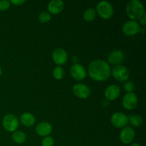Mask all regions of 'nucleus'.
Instances as JSON below:
<instances>
[{
    "label": "nucleus",
    "mask_w": 146,
    "mask_h": 146,
    "mask_svg": "<svg viewBox=\"0 0 146 146\" xmlns=\"http://www.w3.org/2000/svg\"><path fill=\"white\" fill-rule=\"evenodd\" d=\"M52 74H53V76H54L56 79L60 80L61 79V78H64L65 72H64V70L62 67L57 66L53 70Z\"/></svg>",
    "instance_id": "nucleus-21"
},
{
    "label": "nucleus",
    "mask_w": 146,
    "mask_h": 146,
    "mask_svg": "<svg viewBox=\"0 0 146 146\" xmlns=\"http://www.w3.org/2000/svg\"><path fill=\"white\" fill-rule=\"evenodd\" d=\"M73 92L80 98H87L90 95L89 87L84 84H76L73 86Z\"/></svg>",
    "instance_id": "nucleus-12"
},
{
    "label": "nucleus",
    "mask_w": 146,
    "mask_h": 146,
    "mask_svg": "<svg viewBox=\"0 0 146 146\" xmlns=\"http://www.w3.org/2000/svg\"><path fill=\"white\" fill-rule=\"evenodd\" d=\"M10 1L8 0H0V10L4 11L9 8Z\"/></svg>",
    "instance_id": "nucleus-25"
},
{
    "label": "nucleus",
    "mask_w": 146,
    "mask_h": 146,
    "mask_svg": "<svg viewBox=\"0 0 146 146\" xmlns=\"http://www.w3.org/2000/svg\"><path fill=\"white\" fill-rule=\"evenodd\" d=\"M124 89L128 93H131L135 89V84L132 81H126L123 86Z\"/></svg>",
    "instance_id": "nucleus-24"
},
{
    "label": "nucleus",
    "mask_w": 146,
    "mask_h": 146,
    "mask_svg": "<svg viewBox=\"0 0 146 146\" xmlns=\"http://www.w3.org/2000/svg\"><path fill=\"white\" fill-rule=\"evenodd\" d=\"M112 75L117 81L123 82V81H125L128 79L130 73L128 68L125 66L118 64L113 68Z\"/></svg>",
    "instance_id": "nucleus-5"
},
{
    "label": "nucleus",
    "mask_w": 146,
    "mask_h": 146,
    "mask_svg": "<svg viewBox=\"0 0 146 146\" xmlns=\"http://www.w3.org/2000/svg\"><path fill=\"white\" fill-rule=\"evenodd\" d=\"M111 121L113 125L116 128H123L128 123V117L123 113L115 112L111 116Z\"/></svg>",
    "instance_id": "nucleus-6"
},
{
    "label": "nucleus",
    "mask_w": 146,
    "mask_h": 146,
    "mask_svg": "<svg viewBox=\"0 0 146 146\" xmlns=\"http://www.w3.org/2000/svg\"><path fill=\"white\" fill-rule=\"evenodd\" d=\"M21 123L27 127H31L35 123V117L31 113H24L20 117Z\"/></svg>",
    "instance_id": "nucleus-17"
},
{
    "label": "nucleus",
    "mask_w": 146,
    "mask_h": 146,
    "mask_svg": "<svg viewBox=\"0 0 146 146\" xmlns=\"http://www.w3.org/2000/svg\"><path fill=\"white\" fill-rule=\"evenodd\" d=\"M88 71L91 78L97 81H104L111 76V68L106 61L96 59L90 63Z\"/></svg>",
    "instance_id": "nucleus-1"
},
{
    "label": "nucleus",
    "mask_w": 146,
    "mask_h": 146,
    "mask_svg": "<svg viewBox=\"0 0 146 146\" xmlns=\"http://www.w3.org/2000/svg\"><path fill=\"white\" fill-rule=\"evenodd\" d=\"M97 12L103 19H108L113 14V8L110 2L107 1H99L97 4Z\"/></svg>",
    "instance_id": "nucleus-3"
},
{
    "label": "nucleus",
    "mask_w": 146,
    "mask_h": 146,
    "mask_svg": "<svg viewBox=\"0 0 146 146\" xmlns=\"http://www.w3.org/2000/svg\"><path fill=\"white\" fill-rule=\"evenodd\" d=\"M126 13L133 21L141 19L145 16V10L142 3L138 0H131L127 4Z\"/></svg>",
    "instance_id": "nucleus-2"
},
{
    "label": "nucleus",
    "mask_w": 146,
    "mask_h": 146,
    "mask_svg": "<svg viewBox=\"0 0 146 146\" xmlns=\"http://www.w3.org/2000/svg\"><path fill=\"white\" fill-rule=\"evenodd\" d=\"M51 19V15L48 11H42L38 15V20L41 23H47Z\"/></svg>",
    "instance_id": "nucleus-22"
},
{
    "label": "nucleus",
    "mask_w": 146,
    "mask_h": 146,
    "mask_svg": "<svg viewBox=\"0 0 146 146\" xmlns=\"http://www.w3.org/2000/svg\"><path fill=\"white\" fill-rule=\"evenodd\" d=\"M124 59V54L121 50H114L111 51L108 56V61L112 65H118Z\"/></svg>",
    "instance_id": "nucleus-14"
},
{
    "label": "nucleus",
    "mask_w": 146,
    "mask_h": 146,
    "mask_svg": "<svg viewBox=\"0 0 146 146\" xmlns=\"http://www.w3.org/2000/svg\"><path fill=\"white\" fill-rule=\"evenodd\" d=\"M24 2H25L24 0H11L10 1V3H12L13 4H15V5H21Z\"/></svg>",
    "instance_id": "nucleus-26"
},
{
    "label": "nucleus",
    "mask_w": 146,
    "mask_h": 146,
    "mask_svg": "<svg viewBox=\"0 0 146 146\" xmlns=\"http://www.w3.org/2000/svg\"><path fill=\"white\" fill-rule=\"evenodd\" d=\"M1 74H2V69H1V67L0 66V76H1Z\"/></svg>",
    "instance_id": "nucleus-29"
},
{
    "label": "nucleus",
    "mask_w": 146,
    "mask_h": 146,
    "mask_svg": "<svg viewBox=\"0 0 146 146\" xmlns=\"http://www.w3.org/2000/svg\"><path fill=\"white\" fill-rule=\"evenodd\" d=\"M131 146H141V145H140L139 143H133Z\"/></svg>",
    "instance_id": "nucleus-28"
},
{
    "label": "nucleus",
    "mask_w": 146,
    "mask_h": 146,
    "mask_svg": "<svg viewBox=\"0 0 146 146\" xmlns=\"http://www.w3.org/2000/svg\"><path fill=\"white\" fill-rule=\"evenodd\" d=\"M138 97L133 92L127 93L123 98V106L127 110H132L138 104Z\"/></svg>",
    "instance_id": "nucleus-8"
},
{
    "label": "nucleus",
    "mask_w": 146,
    "mask_h": 146,
    "mask_svg": "<svg viewBox=\"0 0 146 146\" xmlns=\"http://www.w3.org/2000/svg\"><path fill=\"white\" fill-rule=\"evenodd\" d=\"M52 125L48 122H41L36 127V133L40 136H48L52 132Z\"/></svg>",
    "instance_id": "nucleus-15"
},
{
    "label": "nucleus",
    "mask_w": 146,
    "mask_h": 146,
    "mask_svg": "<svg viewBox=\"0 0 146 146\" xmlns=\"http://www.w3.org/2000/svg\"><path fill=\"white\" fill-rule=\"evenodd\" d=\"M53 61L57 65H63L68 60V54L66 51L61 48H57L53 51L52 54Z\"/></svg>",
    "instance_id": "nucleus-9"
},
{
    "label": "nucleus",
    "mask_w": 146,
    "mask_h": 146,
    "mask_svg": "<svg viewBox=\"0 0 146 146\" xmlns=\"http://www.w3.org/2000/svg\"><path fill=\"white\" fill-rule=\"evenodd\" d=\"M2 125L6 131L9 132H14L19 127V120L14 114H7L3 118Z\"/></svg>",
    "instance_id": "nucleus-4"
},
{
    "label": "nucleus",
    "mask_w": 146,
    "mask_h": 146,
    "mask_svg": "<svg viewBox=\"0 0 146 146\" xmlns=\"http://www.w3.org/2000/svg\"><path fill=\"white\" fill-rule=\"evenodd\" d=\"M54 143V138L51 136H46L42 140L41 145L42 146H53Z\"/></svg>",
    "instance_id": "nucleus-23"
},
{
    "label": "nucleus",
    "mask_w": 146,
    "mask_h": 146,
    "mask_svg": "<svg viewBox=\"0 0 146 146\" xmlns=\"http://www.w3.org/2000/svg\"><path fill=\"white\" fill-rule=\"evenodd\" d=\"M122 30L126 36H133L141 31V27L139 23L136 21L130 20L123 25Z\"/></svg>",
    "instance_id": "nucleus-7"
},
{
    "label": "nucleus",
    "mask_w": 146,
    "mask_h": 146,
    "mask_svg": "<svg viewBox=\"0 0 146 146\" xmlns=\"http://www.w3.org/2000/svg\"><path fill=\"white\" fill-rule=\"evenodd\" d=\"M70 74L71 76L76 80L81 81L85 78L86 76V71L82 65L78 64H74L70 69Z\"/></svg>",
    "instance_id": "nucleus-11"
},
{
    "label": "nucleus",
    "mask_w": 146,
    "mask_h": 146,
    "mask_svg": "<svg viewBox=\"0 0 146 146\" xmlns=\"http://www.w3.org/2000/svg\"><path fill=\"white\" fill-rule=\"evenodd\" d=\"M140 23H141V25H145V16H144L143 17V18H141V19H140Z\"/></svg>",
    "instance_id": "nucleus-27"
},
{
    "label": "nucleus",
    "mask_w": 146,
    "mask_h": 146,
    "mask_svg": "<svg viewBox=\"0 0 146 146\" xmlns=\"http://www.w3.org/2000/svg\"><path fill=\"white\" fill-rule=\"evenodd\" d=\"M64 7V1L61 0H51L48 4V10L50 14H58L62 11Z\"/></svg>",
    "instance_id": "nucleus-16"
},
{
    "label": "nucleus",
    "mask_w": 146,
    "mask_h": 146,
    "mask_svg": "<svg viewBox=\"0 0 146 146\" xmlns=\"http://www.w3.org/2000/svg\"><path fill=\"white\" fill-rule=\"evenodd\" d=\"M96 15V12L95 9L93 8H88L84 11V18L86 21H91L95 19Z\"/></svg>",
    "instance_id": "nucleus-20"
},
{
    "label": "nucleus",
    "mask_w": 146,
    "mask_h": 146,
    "mask_svg": "<svg viewBox=\"0 0 146 146\" xmlns=\"http://www.w3.org/2000/svg\"><path fill=\"white\" fill-rule=\"evenodd\" d=\"M12 139L15 143L18 144H22L27 140V135L23 131H16L13 132Z\"/></svg>",
    "instance_id": "nucleus-18"
},
{
    "label": "nucleus",
    "mask_w": 146,
    "mask_h": 146,
    "mask_svg": "<svg viewBox=\"0 0 146 146\" xmlns=\"http://www.w3.org/2000/svg\"><path fill=\"white\" fill-rule=\"evenodd\" d=\"M121 94V89L116 84H111L108 86L105 91V97L109 101H113L118 98Z\"/></svg>",
    "instance_id": "nucleus-13"
},
{
    "label": "nucleus",
    "mask_w": 146,
    "mask_h": 146,
    "mask_svg": "<svg viewBox=\"0 0 146 146\" xmlns=\"http://www.w3.org/2000/svg\"><path fill=\"white\" fill-rule=\"evenodd\" d=\"M128 122L135 127H139L143 124V118L141 115L134 114L128 117Z\"/></svg>",
    "instance_id": "nucleus-19"
},
{
    "label": "nucleus",
    "mask_w": 146,
    "mask_h": 146,
    "mask_svg": "<svg viewBox=\"0 0 146 146\" xmlns=\"http://www.w3.org/2000/svg\"><path fill=\"white\" fill-rule=\"evenodd\" d=\"M135 131L131 127L125 126L120 133V139L124 144H129L135 138Z\"/></svg>",
    "instance_id": "nucleus-10"
}]
</instances>
